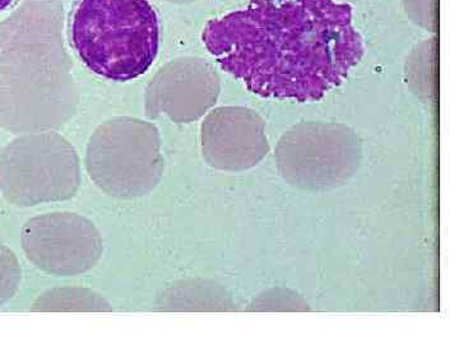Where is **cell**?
<instances>
[{
    "label": "cell",
    "instance_id": "1",
    "mask_svg": "<svg viewBox=\"0 0 459 344\" xmlns=\"http://www.w3.org/2000/svg\"><path fill=\"white\" fill-rule=\"evenodd\" d=\"M223 71L264 98L316 101L364 56L352 9L334 0H249L202 35Z\"/></svg>",
    "mask_w": 459,
    "mask_h": 344
},
{
    "label": "cell",
    "instance_id": "2",
    "mask_svg": "<svg viewBox=\"0 0 459 344\" xmlns=\"http://www.w3.org/2000/svg\"><path fill=\"white\" fill-rule=\"evenodd\" d=\"M69 38L91 72L128 82L155 62L159 17L148 0H78L69 20Z\"/></svg>",
    "mask_w": 459,
    "mask_h": 344
},
{
    "label": "cell",
    "instance_id": "3",
    "mask_svg": "<svg viewBox=\"0 0 459 344\" xmlns=\"http://www.w3.org/2000/svg\"><path fill=\"white\" fill-rule=\"evenodd\" d=\"M86 168L110 197H143L156 188L164 172L159 131L135 117L108 120L91 137Z\"/></svg>",
    "mask_w": 459,
    "mask_h": 344
},
{
    "label": "cell",
    "instance_id": "4",
    "mask_svg": "<svg viewBox=\"0 0 459 344\" xmlns=\"http://www.w3.org/2000/svg\"><path fill=\"white\" fill-rule=\"evenodd\" d=\"M80 184L77 152L56 133L22 135L0 150V192L17 207L66 201Z\"/></svg>",
    "mask_w": 459,
    "mask_h": 344
},
{
    "label": "cell",
    "instance_id": "5",
    "mask_svg": "<svg viewBox=\"0 0 459 344\" xmlns=\"http://www.w3.org/2000/svg\"><path fill=\"white\" fill-rule=\"evenodd\" d=\"M277 168L283 179L301 189L342 185L361 159V142L343 124L307 122L292 126L276 147Z\"/></svg>",
    "mask_w": 459,
    "mask_h": 344
},
{
    "label": "cell",
    "instance_id": "6",
    "mask_svg": "<svg viewBox=\"0 0 459 344\" xmlns=\"http://www.w3.org/2000/svg\"><path fill=\"white\" fill-rule=\"evenodd\" d=\"M68 69L38 64L0 68V125L14 133H44L68 122L77 108Z\"/></svg>",
    "mask_w": 459,
    "mask_h": 344
},
{
    "label": "cell",
    "instance_id": "7",
    "mask_svg": "<svg viewBox=\"0 0 459 344\" xmlns=\"http://www.w3.org/2000/svg\"><path fill=\"white\" fill-rule=\"evenodd\" d=\"M23 252L33 265L59 277L92 270L104 252L99 229L86 217L69 212L33 217L21 232Z\"/></svg>",
    "mask_w": 459,
    "mask_h": 344
},
{
    "label": "cell",
    "instance_id": "8",
    "mask_svg": "<svg viewBox=\"0 0 459 344\" xmlns=\"http://www.w3.org/2000/svg\"><path fill=\"white\" fill-rule=\"evenodd\" d=\"M220 78L213 66L199 57H181L162 66L146 90V115H166L175 123H192L216 104Z\"/></svg>",
    "mask_w": 459,
    "mask_h": 344
},
{
    "label": "cell",
    "instance_id": "9",
    "mask_svg": "<svg viewBox=\"0 0 459 344\" xmlns=\"http://www.w3.org/2000/svg\"><path fill=\"white\" fill-rule=\"evenodd\" d=\"M268 150L264 120L252 108H219L202 124V152L214 168L247 170L258 165Z\"/></svg>",
    "mask_w": 459,
    "mask_h": 344
},
{
    "label": "cell",
    "instance_id": "10",
    "mask_svg": "<svg viewBox=\"0 0 459 344\" xmlns=\"http://www.w3.org/2000/svg\"><path fill=\"white\" fill-rule=\"evenodd\" d=\"M225 289L214 283L181 282L160 296V310L165 312H223L231 309Z\"/></svg>",
    "mask_w": 459,
    "mask_h": 344
},
{
    "label": "cell",
    "instance_id": "11",
    "mask_svg": "<svg viewBox=\"0 0 459 344\" xmlns=\"http://www.w3.org/2000/svg\"><path fill=\"white\" fill-rule=\"evenodd\" d=\"M407 83L416 96L427 102L437 98V39H429L416 45L407 57Z\"/></svg>",
    "mask_w": 459,
    "mask_h": 344
},
{
    "label": "cell",
    "instance_id": "12",
    "mask_svg": "<svg viewBox=\"0 0 459 344\" xmlns=\"http://www.w3.org/2000/svg\"><path fill=\"white\" fill-rule=\"evenodd\" d=\"M31 312H111L110 304L102 296L89 288H51L39 296L32 304Z\"/></svg>",
    "mask_w": 459,
    "mask_h": 344
},
{
    "label": "cell",
    "instance_id": "13",
    "mask_svg": "<svg viewBox=\"0 0 459 344\" xmlns=\"http://www.w3.org/2000/svg\"><path fill=\"white\" fill-rule=\"evenodd\" d=\"M22 280V268L16 254L4 244H0V306L17 294Z\"/></svg>",
    "mask_w": 459,
    "mask_h": 344
},
{
    "label": "cell",
    "instance_id": "14",
    "mask_svg": "<svg viewBox=\"0 0 459 344\" xmlns=\"http://www.w3.org/2000/svg\"><path fill=\"white\" fill-rule=\"evenodd\" d=\"M403 8L416 26L433 33L439 30V0H403Z\"/></svg>",
    "mask_w": 459,
    "mask_h": 344
},
{
    "label": "cell",
    "instance_id": "15",
    "mask_svg": "<svg viewBox=\"0 0 459 344\" xmlns=\"http://www.w3.org/2000/svg\"><path fill=\"white\" fill-rule=\"evenodd\" d=\"M17 2L18 0H0V13L7 11L8 8L13 7Z\"/></svg>",
    "mask_w": 459,
    "mask_h": 344
},
{
    "label": "cell",
    "instance_id": "16",
    "mask_svg": "<svg viewBox=\"0 0 459 344\" xmlns=\"http://www.w3.org/2000/svg\"><path fill=\"white\" fill-rule=\"evenodd\" d=\"M168 2H171V3H193V2H198V0H168Z\"/></svg>",
    "mask_w": 459,
    "mask_h": 344
},
{
    "label": "cell",
    "instance_id": "17",
    "mask_svg": "<svg viewBox=\"0 0 459 344\" xmlns=\"http://www.w3.org/2000/svg\"><path fill=\"white\" fill-rule=\"evenodd\" d=\"M341 2H343L344 4H347V3H358L361 2V0H341Z\"/></svg>",
    "mask_w": 459,
    "mask_h": 344
}]
</instances>
